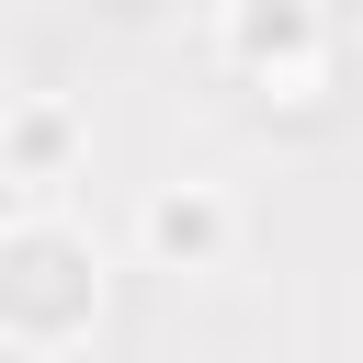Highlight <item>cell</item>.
<instances>
[{"label":"cell","mask_w":363,"mask_h":363,"mask_svg":"<svg viewBox=\"0 0 363 363\" xmlns=\"http://www.w3.org/2000/svg\"><path fill=\"white\" fill-rule=\"evenodd\" d=\"M102 329V238L79 216H0V340L11 352H79Z\"/></svg>","instance_id":"obj_1"},{"label":"cell","mask_w":363,"mask_h":363,"mask_svg":"<svg viewBox=\"0 0 363 363\" xmlns=\"http://www.w3.org/2000/svg\"><path fill=\"white\" fill-rule=\"evenodd\" d=\"M216 57H227L250 91H272V102H318L329 68H340V11H329V0H227Z\"/></svg>","instance_id":"obj_2"},{"label":"cell","mask_w":363,"mask_h":363,"mask_svg":"<svg viewBox=\"0 0 363 363\" xmlns=\"http://www.w3.org/2000/svg\"><path fill=\"white\" fill-rule=\"evenodd\" d=\"M136 250H147L159 272H216V261L238 250V204H227L216 182H159V193L136 204Z\"/></svg>","instance_id":"obj_3"},{"label":"cell","mask_w":363,"mask_h":363,"mask_svg":"<svg viewBox=\"0 0 363 363\" xmlns=\"http://www.w3.org/2000/svg\"><path fill=\"white\" fill-rule=\"evenodd\" d=\"M79 147H91V125L68 102H11L0 113V182H23V193H57L79 170Z\"/></svg>","instance_id":"obj_4"},{"label":"cell","mask_w":363,"mask_h":363,"mask_svg":"<svg viewBox=\"0 0 363 363\" xmlns=\"http://www.w3.org/2000/svg\"><path fill=\"white\" fill-rule=\"evenodd\" d=\"M329 11H363V0H329Z\"/></svg>","instance_id":"obj_5"},{"label":"cell","mask_w":363,"mask_h":363,"mask_svg":"<svg viewBox=\"0 0 363 363\" xmlns=\"http://www.w3.org/2000/svg\"><path fill=\"white\" fill-rule=\"evenodd\" d=\"M125 11H136V0H125Z\"/></svg>","instance_id":"obj_6"}]
</instances>
